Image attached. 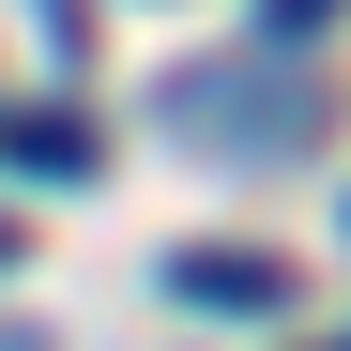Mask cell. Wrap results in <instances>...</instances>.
I'll return each mask as SVG.
<instances>
[{"instance_id": "obj_1", "label": "cell", "mask_w": 351, "mask_h": 351, "mask_svg": "<svg viewBox=\"0 0 351 351\" xmlns=\"http://www.w3.org/2000/svg\"><path fill=\"white\" fill-rule=\"evenodd\" d=\"M168 290L214 306V321H275V306H290V260H260V245H184V260H168Z\"/></svg>"}, {"instance_id": "obj_2", "label": "cell", "mask_w": 351, "mask_h": 351, "mask_svg": "<svg viewBox=\"0 0 351 351\" xmlns=\"http://www.w3.org/2000/svg\"><path fill=\"white\" fill-rule=\"evenodd\" d=\"M0 168H31V184H77V168H92V123H62V107H0Z\"/></svg>"}, {"instance_id": "obj_3", "label": "cell", "mask_w": 351, "mask_h": 351, "mask_svg": "<svg viewBox=\"0 0 351 351\" xmlns=\"http://www.w3.org/2000/svg\"><path fill=\"white\" fill-rule=\"evenodd\" d=\"M0 275H16V214H0Z\"/></svg>"}]
</instances>
